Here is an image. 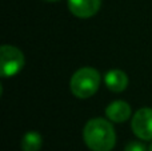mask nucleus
Segmentation results:
<instances>
[{
  "label": "nucleus",
  "mask_w": 152,
  "mask_h": 151,
  "mask_svg": "<svg viewBox=\"0 0 152 151\" xmlns=\"http://www.w3.org/2000/svg\"><path fill=\"white\" fill-rule=\"evenodd\" d=\"M24 67V55L19 48L4 44L0 48V71L3 78L15 76Z\"/></svg>",
  "instance_id": "nucleus-3"
},
{
  "label": "nucleus",
  "mask_w": 152,
  "mask_h": 151,
  "mask_svg": "<svg viewBox=\"0 0 152 151\" xmlns=\"http://www.w3.org/2000/svg\"><path fill=\"white\" fill-rule=\"evenodd\" d=\"M105 115L111 122L123 123L131 117V106L124 100H115L105 108Z\"/></svg>",
  "instance_id": "nucleus-6"
},
{
  "label": "nucleus",
  "mask_w": 152,
  "mask_h": 151,
  "mask_svg": "<svg viewBox=\"0 0 152 151\" xmlns=\"http://www.w3.org/2000/svg\"><path fill=\"white\" fill-rule=\"evenodd\" d=\"M104 83L112 92H121L128 86V76L121 70H111L104 75Z\"/></svg>",
  "instance_id": "nucleus-7"
},
{
  "label": "nucleus",
  "mask_w": 152,
  "mask_h": 151,
  "mask_svg": "<svg viewBox=\"0 0 152 151\" xmlns=\"http://www.w3.org/2000/svg\"><path fill=\"white\" fill-rule=\"evenodd\" d=\"M148 151H152V143L150 144V149H148Z\"/></svg>",
  "instance_id": "nucleus-11"
},
{
  "label": "nucleus",
  "mask_w": 152,
  "mask_h": 151,
  "mask_svg": "<svg viewBox=\"0 0 152 151\" xmlns=\"http://www.w3.org/2000/svg\"><path fill=\"white\" fill-rule=\"evenodd\" d=\"M124 151H147V149H145V146L142 142L132 141V142H129L128 144H126Z\"/></svg>",
  "instance_id": "nucleus-9"
},
{
  "label": "nucleus",
  "mask_w": 152,
  "mask_h": 151,
  "mask_svg": "<svg viewBox=\"0 0 152 151\" xmlns=\"http://www.w3.org/2000/svg\"><path fill=\"white\" fill-rule=\"evenodd\" d=\"M43 138L36 131H29L21 139V149L23 151H39L42 149Z\"/></svg>",
  "instance_id": "nucleus-8"
},
{
  "label": "nucleus",
  "mask_w": 152,
  "mask_h": 151,
  "mask_svg": "<svg viewBox=\"0 0 152 151\" xmlns=\"http://www.w3.org/2000/svg\"><path fill=\"white\" fill-rule=\"evenodd\" d=\"M134 134L142 141H152V108L143 107L135 112L131 120Z\"/></svg>",
  "instance_id": "nucleus-4"
},
{
  "label": "nucleus",
  "mask_w": 152,
  "mask_h": 151,
  "mask_svg": "<svg viewBox=\"0 0 152 151\" xmlns=\"http://www.w3.org/2000/svg\"><path fill=\"white\" fill-rule=\"evenodd\" d=\"M102 0H68V8L72 15L80 19H88L100 10Z\"/></svg>",
  "instance_id": "nucleus-5"
},
{
  "label": "nucleus",
  "mask_w": 152,
  "mask_h": 151,
  "mask_svg": "<svg viewBox=\"0 0 152 151\" xmlns=\"http://www.w3.org/2000/svg\"><path fill=\"white\" fill-rule=\"evenodd\" d=\"M100 80L102 78L99 71L92 67H83L72 75L69 82L71 92L79 99L91 98L99 90Z\"/></svg>",
  "instance_id": "nucleus-2"
},
{
  "label": "nucleus",
  "mask_w": 152,
  "mask_h": 151,
  "mask_svg": "<svg viewBox=\"0 0 152 151\" xmlns=\"http://www.w3.org/2000/svg\"><path fill=\"white\" fill-rule=\"evenodd\" d=\"M44 1H48V3H56V1H60V0H44Z\"/></svg>",
  "instance_id": "nucleus-10"
},
{
  "label": "nucleus",
  "mask_w": 152,
  "mask_h": 151,
  "mask_svg": "<svg viewBox=\"0 0 152 151\" xmlns=\"http://www.w3.org/2000/svg\"><path fill=\"white\" fill-rule=\"evenodd\" d=\"M83 139L92 151H111L116 143V133L110 120L94 118L83 128Z\"/></svg>",
  "instance_id": "nucleus-1"
}]
</instances>
